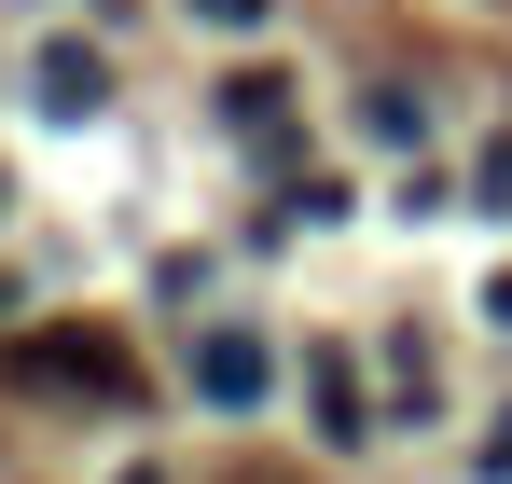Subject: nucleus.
Listing matches in <instances>:
<instances>
[{
  "mask_svg": "<svg viewBox=\"0 0 512 484\" xmlns=\"http://www.w3.org/2000/svg\"><path fill=\"white\" fill-rule=\"evenodd\" d=\"M263 374H277V360H263V332H236V319L194 332V402H208V415H250V402H263Z\"/></svg>",
  "mask_w": 512,
  "mask_h": 484,
  "instance_id": "nucleus-2",
  "label": "nucleus"
},
{
  "mask_svg": "<svg viewBox=\"0 0 512 484\" xmlns=\"http://www.w3.org/2000/svg\"><path fill=\"white\" fill-rule=\"evenodd\" d=\"M222 111H236V125H277V111H291V83H277V70H236V83H222Z\"/></svg>",
  "mask_w": 512,
  "mask_h": 484,
  "instance_id": "nucleus-5",
  "label": "nucleus"
},
{
  "mask_svg": "<svg viewBox=\"0 0 512 484\" xmlns=\"http://www.w3.org/2000/svg\"><path fill=\"white\" fill-rule=\"evenodd\" d=\"M194 14H208V28H250V14H263V0H194Z\"/></svg>",
  "mask_w": 512,
  "mask_h": 484,
  "instance_id": "nucleus-7",
  "label": "nucleus"
},
{
  "mask_svg": "<svg viewBox=\"0 0 512 484\" xmlns=\"http://www.w3.org/2000/svg\"><path fill=\"white\" fill-rule=\"evenodd\" d=\"M485 319H499V332H512V277H499V291H485Z\"/></svg>",
  "mask_w": 512,
  "mask_h": 484,
  "instance_id": "nucleus-9",
  "label": "nucleus"
},
{
  "mask_svg": "<svg viewBox=\"0 0 512 484\" xmlns=\"http://www.w3.org/2000/svg\"><path fill=\"white\" fill-rule=\"evenodd\" d=\"M84 97H97V56H84V42H56V56H42V111H84Z\"/></svg>",
  "mask_w": 512,
  "mask_h": 484,
  "instance_id": "nucleus-4",
  "label": "nucleus"
},
{
  "mask_svg": "<svg viewBox=\"0 0 512 484\" xmlns=\"http://www.w3.org/2000/svg\"><path fill=\"white\" fill-rule=\"evenodd\" d=\"M485 208H512V139H499V153H485Z\"/></svg>",
  "mask_w": 512,
  "mask_h": 484,
  "instance_id": "nucleus-6",
  "label": "nucleus"
},
{
  "mask_svg": "<svg viewBox=\"0 0 512 484\" xmlns=\"http://www.w3.org/2000/svg\"><path fill=\"white\" fill-rule=\"evenodd\" d=\"M0 374H14V388H42V402H125V388H139L125 332H97V319H42V332H14V346H0Z\"/></svg>",
  "mask_w": 512,
  "mask_h": 484,
  "instance_id": "nucleus-1",
  "label": "nucleus"
},
{
  "mask_svg": "<svg viewBox=\"0 0 512 484\" xmlns=\"http://www.w3.org/2000/svg\"><path fill=\"white\" fill-rule=\"evenodd\" d=\"M485 471H512V415H499V429H485Z\"/></svg>",
  "mask_w": 512,
  "mask_h": 484,
  "instance_id": "nucleus-8",
  "label": "nucleus"
},
{
  "mask_svg": "<svg viewBox=\"0 0 512 484\" xmlns=\"http://www.w3.org/2000/svg\"><path fill=\"white\" fill-rule=\"evenodd\" d=\"M319 429H333V443H360V429H374V402L346 388V360H333V346H319Z\"/></svg>",
  "mask_w": 512,
  "mask_h": 484,
  "instance_id": "nucleus-3",
  "label": "nucleus"
}]
</instances>
